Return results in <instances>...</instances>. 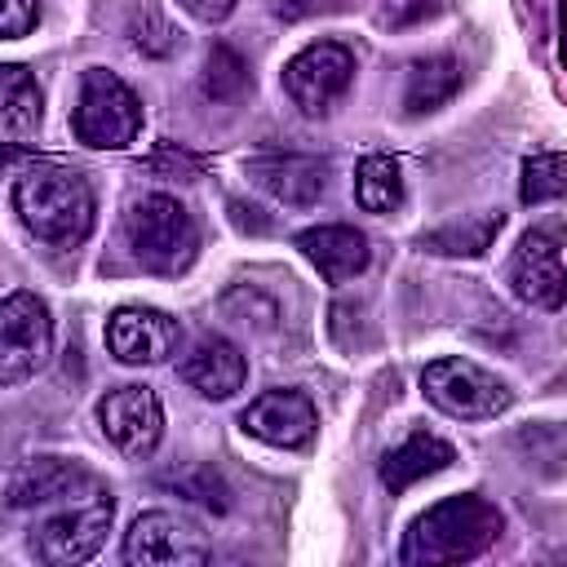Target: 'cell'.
Masks as SVG:
<instances>
[{"label": "cell", "mask_w": 567, "mask_h": 567, "mask_svg": "<svg viewBox=\"0 0 567 567\" xmlns=\"http://www.w3.org/2000/svg\"><path fill=\"white\" fill-rule=\"evenodd\" d=\"M128 44L137 53H146V58H168L177 49V31H173V22L155 4H142L133 13V22H128Z\"/></svg>", "instance_id": "obj_25"}, {"label": "cell", "mask_w": 567, "mask_h": 567, "mask_svg": "<svg viewBox=\"0 0 567 567\" xmlns=\"http://www.w3.org/2000/svg\"><path fill=\"white\" fill-rule=\"evenodd\" d=\"M182 346V328L173 315L155 306H120L106 319V350L128 368H155L168 363Z\"/></svg>", "instance_id": "obj_11"}, {"label": "cell", "mask_w": 567, "mask_h": 567, "mask_svg": "<svg viewBox=\"0 0 567 567\" xmlns=\"http://www.w3.org/2000/svg\"><path fill=\"white\" fill-rule=\"evenodd\" d=\"M204 558H208L204 536L168 509H146L124 532V563L133 567H195Z\"/></svg>", "instance_id": "obj_10"}, {"label": "cell", "mask_w": 567, "mask_h": 567, "mask_svg": "<svg viewBox=\"0 0 567 567\" xmlns=\"http://www.w3.org/2000/svg\"><path fill=\"white\" fill-rule=\"evenodd\" d=\"M536 9H545L554 18V31H558V62L567 66V9L563 0H536Z\"/></svg>", "instance_id": "obj_30"}, {"label": "cell", "mask_w": 567, "mask_h": 567, "mask_svg": "<svg viewBox=\"0 0 567 567\" xmlns=\"http://www.w3.org/2000/svg\"><path fill=\"white\" fill-rule=\"evenodd\" d=\"M567 195V159L563 155H532L523 159V182H518V199L523 204H545Z\"/></svg>", "instance_id": "obj_24"}, {"label": "cell", "mask_w": 567, "mask_h": 567, "mask_svg": "<svg viewBox=\"0 0 567 567\" xmlns=\"http://www.w3.org/2000/svg\"><path fill=\"white\" fill-rule=\"evenodd\" d=\"M461 89V62L447 53L421 58L408 66V84H403V111L408 115H430L443 102H452Z\"/></svg>", "instance_id": "obj_20"}, {"label": "cell", "mask_w": 567, "mask_h": 567, "mask_svg": "<svg viewBox=\"0 0 567 567\" xmlns=\"http://www.w3.org/2000/svg\"><path fill=\"white\" fill-rule=\"evenodd\" d=\"M505 279L518 301H527L536 310H558L567 301V266H563L554 230H527L509 257Z\"/></svg>", "instance_id": "obj_12"}, {"label": "cell", "mask_w": 567, "mask_h": 567, "mask_svg": "<svg viewBox=\"0 0 567 567\" xmlns=\"http://www.w3.org/2000/svg\"><path fill=\"white\" fill-rule=\"evenodd\" d=\"M124 239L142 270L182 275L199 252V226L173 195H137L124 208Z\"/></svg>", "instance_id": "obj_3"}, {"label": "cell", "mask_w": 567, "mask_h": 567, "mask_svg": "<svg viewBox=\"0 0 567 567\" xmlns=\"http://www.w3.org/2000/svg\"><path fill=\"white\" fill-rule=\"evenodd\" d=\"M53 350V319L35 292H9L0 301V381L18 385L35 368H44Z\"/></svg>", "instance_id": "obj_8"}, {"label": "cell", "mask_w": 567, "mask_h": 567, "mask_svg": "<svg viewBox=\"0 0 567 567\" xmlns=\"http://www.w3.org/2000/svg\"><path fill=\"white\" fill-rule=\"evenodd\" d=\"M97 425L111 447L142 461L164 439V408L151 385H115L97 399Z\"/></svg>", "instance_id": "obj_9"}, {"label": "cell", "mask_w": 567, "mask_h": 567, "mask_svg": "<svg viewBox=\"0 0 567 567\" xmlns=\"http://www.w3.org/2000/svg\"><path fill=\"white\" fill-rule=\"evenodd\" d=\"M270 9H275L284 22H292V18H306V13H315V0H270Z\"/></svg>", "instance_id": "obj_31"}, {"label": "cell", "mask_w": 567, "mask_h": 567, "mask_svg": "<svg viewBox=\"0 0 567 567\" xmlns=\"http://www.w3.org/2000/svg\"><path fill=\"white\" fill-rule=\"evenodd\" d=\"M111 518H115V501L106 487H93L84 496H71V501H58L53 514H44L35 527H31V554L49 567H75V563H89L106 532H111Z\"/></svg>", "instance_id": "obj_4"}, {"label": "cell", "mask_w": 567, "mask_h": 567, "mask_svg": "<svg viewBox=\"0 0 567 567\" xmlns=\"http://www.w3.org/2000/svg\"><path fill=\"white\" fill-rule=\"evenodd\" d=\"M452 461H456V447H452L447 439L416 430V434H408L399 447H390V452L381 456V483H385L390 492H408L412 483H421V478L447 470Z\"/></svg>", "instance_id": "obj_18"}, {"label": "cell", "mask_w": 567, "mask_h": 567, "mask_svg": "<svg viewBox=\"0 0 567 567\" xmlns=\"http://www.w3.org/2000/svg\"><path fill=\"white\" fill-rule=\"evenodd\" d=\"M190 18H199V22H226L230 18V9H235V0H177Z\"/></svg>", "instance_id": "obj_28"}, {"label": "cell", "mask_w": 567, "mask_h": 567, "mask_svg": "<svg viewBox=\"0 0 567 567\" xmlns=\"http://www.w3.org/2000/svg\"><path fill=\"white\" fill-rule=\"evenodd\" d=\"M13 208L22 226L49 248H80L97 217L89 177L66 164H31L13 182Z\"/></svg>", "instance_id": "obj_2"}, {"label": "cell", "mask_w": 567, "mask_h": 567, "mask_svg": "<svg viewBox=\"0 0 567 567\" xmlns=\"http://www.w3.org/2000/svg\"><path fill=\"white\" fill-rule=\"evenodd\" d=\"M40 115H44V97H40L35 75L18 62H4L0 66V128H4L9 151H18L27 137H35Z\"/></svg>", "instance_id": "obj_19"}, {"label": "cell", "mask_w": 567, "mask_h": 567, "mask_svg": "<svg viewBox=\"0 0 567 567\" xmlns=\"http://www.w3.org/2000/svg\"><path fill=\"white\" fill-rule=\"evenodd\" d=\"M505 217L501 213H478V217H461V221H447V226H434L421 235V248L425 252H439V257H483L492 248V239L501 235Z\"/></svg>", "instance_id": "obj_21"}, {"label": "cell", "mask_w": 567, "mask_h": 567, "mask_svg": "<svg viewBox=\"0 0 567 567\" xmlns=\"http://www.w3.org/2000/svg\"><path fill=\"white\" fill-rule=\"evenodd\" d=\"M261 208H252V204H244V199H230V221L239 226V230H252V235H266L270 230V221L266 217H257Z\"/></svg>", "instance_id": "obj_29"}, {"label": "cell", "mask_w": 567, "mask_h": 567, "mask_svg": "<svg viewBox=\"0 0 567 567\" xmlns=\"http://www.w3.org/2000/svg\"><path fill=\"white\" fill-rule=\"evenodd\" d=\"M354 199L368 213H394L403 204V168L394 155H363L354 168Z\"/></svg>", "instance_id": "obj_22"}, {"label": "cell", "mask_w": 567, "mask_h": 567, "mask_svg": "<svg viewBox=\"0 0 567 567\" xmlns=\"http://www.w3.org/2000/svg\"><path fill=\"white\" fill-rule=\"evenodd\" d=\"M443 4L447 0H385L377 22L390 27V31H403V27H416V22L434 18V13H443Z\"/></svg>", "instance_id": "obj_26"}, {"label": "cell", "mask_w": 567, "mask_h": 567, "mask_svg": "<svg viewBox=\"0 0 567 567\" xmlns=\"http://www.w3.org/2000/svg\"><path fill=\"white\" fill-rule=\"evenodd\" d=\"M421 390L439 412H447L456 421H492L514 403V390L501 377H492L487 368H478L474 359H434V363H425Z\"/></svg>", "instance_id": "obj_6"}, {"label": "cell", "mask_w": 567, "mask_h": 567, "mask_svg": "<svg viewBox=\"0 0 567 567\" xmlns=\"http://www.w3.org/2000/svg\"><path fill=\"white\" fill-rule=\"evenodd\" d=\"M35 22H40V4H35V0H4V4H0V35H4V40L27 35Z\"/></svg>", "instance_id": "obj_27"}, {"label": "cell", "mask_w": 567, "mask_h": 567, "mask_svg": "<svg viewBox=\"0 0 567 567\" xmlns=\"http://www.w3.org/2000/svg\"><path fill=\"white\" fill-rule=\"evenodd\" d=\"M71 128H75V142H84L93 151H124L142 133V102L115 71L89 66L80 75Z\"/></svg>", "instance_id": "obj_5"}, {"label": "cell", "mask_w": 567, "mask_h": 567, "mask_svg": "<svg viewBox=\"0 0 567 567\" xmlns=\"http://www.w3.org/2000/svg\"><path fill=\"white\" fill-rule=\"evenodd\" d=\"M505 532V514L478 496V492H461L447 496L439 505H430L403 536L399 558L408 567H447V563H470L478 554H487Z\"/></svg>", "instance_id": "obj_1"}, {"label": "cell", "mask_w": 567, "mask_h": 567, "mask_svg": "<svg viewBox=\"0 0 567 567\" xmlns=\"http://www.w3.org/2000/svg\"><path fill=\"white\" fill-rule=\"evenodd\" d=\"M301 248V257L328 279V284H346L354 275L368 270L372 261V248H368V235L354 230V226H341V221H328V226H310L292 239Z\"/></svg>", "instance_id": "obj_16"}, {"label": "cell", "mask_w": 567, "mask_h": 567, "mask_svg": "<svg viewBox=\"0 0 567 567\" xmlns=\"http://www.w3.org/2000/svg\"><path fill=\"white\" fill-rule=\"evenodd\" d=\"M239 425L270 447H306L319 430V412L301 390H266L239 412Z\"/></svg>", "instance_id": "obj_14"}, {"label": "cell", "mask_w": 567, "mask_h": 567, "mask_svg": "<svg viewBox=\"0 0 567 567\" xmlns=\"http://www.w3.org/2000/svg\"><path fill=\"white\" fill-rule=\"evenodd\" d=\"M350 84H354V53L337 40L306 44L301 53H292L284 62V93L292 97V106L301 115L332 111L346 97Z\"/></svg>", "instance_id": "obj_7"}, {"label": "cell", "mask_w": 567, "mask_h": 567, "mask_svg": "<svg viewBox=\"0 0 567 567\" xmlns=\"http://www.w3.org/2000/svg\"><path fill=\"white\" fill-rule=\"evenodd\" d=\"M182 381L190 390H199L204 399H230L235 390H244L248 381V359L239 354L235 341L226 337H199L195 350L182 359Z\"/></svg>", "instance_id": "obj_17"}, {"label": "cell", "mask_w": 567, "mask_h": 567, "mask_svg": "<svg viewBox=\"0 0 567 567\" xmlns=\"http://www.w3.org/2000/svg\"><path fill=\"white\" fill-rule=\"evenodd\" d=\"M248 84H252V80H248V62H244L230 44H213L208 58H204V75H199L204 97H213V102H235Z\"/></svg>", "instance_id": "obj_23"}, {"label": "cell", "mask_w": 567, "mask_h": 567, "mask_svg": "<svg viewBox=\"0 0 567 567\" xmlns=\"http://www.w3.org/2000/svg\"><path fill=\"white\" fill-rule=\"evenodd\" d=\"M248 177L288 208H310L328 186V159L301 151H270L248 159Z\"/></svg>", "instance_id": "obj_15"}, {"label": "cell", "mask_w": 567, "mask_h": 567, "mask_svg": "<svg viewBox=\"0 0 567 567\" xmlns=\"http://www.w3.org/2000/svg\"><path fill=\"white\" fill-rule=\"evenodd\" d=\"M102 487L80 461H66V456H31L22 461L9 483H4V505L9 509H40V505H58V501H71V496H84Z\"/></svg>", "instance_id": "obj_13"}]
</instances>
